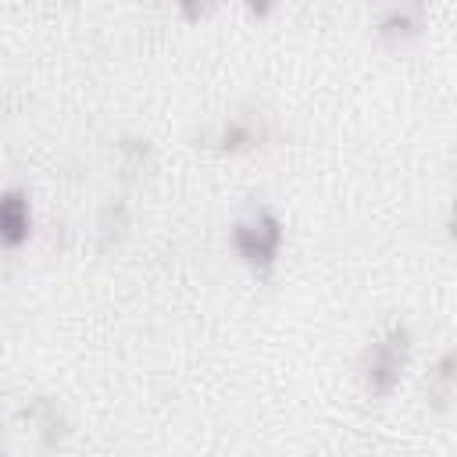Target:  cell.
<instances>
[{"mask_svg": "<svg viewBox=\"0 0 457 457\" xmlns=\"http://www.w3.org/2000/svg\"><path fill=\"white\" fill-rule=\"evenodd\" d=\"M407 361H411V328L407 325H393L382 339H375L368 350H364V361H361V375H364V386L368 393L375 396H389L403 371H407Z\"/></svg>", "mask_w": 457, "mask_h": 457, "instance_id": "cell-1", "label": "cell"}, {"mask_svg": "<svg viewBox=\"0 0 457 457\" xmlns=\"http://www.w3.org/2000/svg\"><path fill=\"white\" fill-rule=\"evenodd\" d=\"M282 239H286V228H282L278 214H271V211H257L232 225V246H236L239 261L253 271H268L278 261Z\"/></svg>", "mask_w": 457, "mask_h": 457, "instance_id": "cell-2", "label": "cell"}, {"mask_svg": "<svg viewBox=\"0 0 457 457\" xmlns=\"http://www.w3.org/2000/svg\"><path fill=\"white\" fill-rule=\"evenodd\" d=\"M32 232V207L25 189H0V246L18 250Z\"/></svg>", "mask_w": 457, "mask_h": 457, "instance_id": "cell-3", "label": "cell"}, {"mask_svg": "<svg viewBox=\"0 0 457 457\" xmlns=\"http://www.w3.org/2000/svg\"><path fill=\"white\" fill-rule=\"evenodd\" d=\"M428 396H432L439 407H446V400L453 396V353H443V361L436 364V378H432V386H428Z\"/></svg>", "mask_w": 457, "mask_h": 457, "instance_id": "cell-4", "label": "cell"}, {"mask_svg": "<svg viewBox=\"0 0 457 457\" xmlns=\"http://www.w3.org/2000/svg\"><path fill=\"white\" fill-rule=\"evenodd\" d=\"M414 29H418V21H414L407 11H389V14L378 21V32H382L386 39H407V36H414Z\"/></svg>", "mask_w": 457, "mask_h": 457, "instance_id": "cell-5", "label": "cell"}, {"mask_svg": "<svg viewBox=\"0 0 457 457\" xmlns=\"http://www.w3.org/2000/svg\"><path fill=\"white\" fill-rule=\"evenodd\" d=\"M253 143V129L246 125V121H228L225 129H221V136H218V146L221 150H243V146H250Z\"/></svg>", "mask_w": 457, "mask_h": 457, "instance_id": "cell-6", "label": "cell"}, {"mask_svg": "<svg viewBox=\"0 0 457 457\" xmlns=\"http://www.w3.org/2000/svg\"><path fill=\"white\" fill-rule=\"evenodd\" d=\"M243 4L250 7V14H257V18H261V14H268V11H271V4H275V0H243Z\"/></svg>", "mask_w": 457, "mask_h": 457, "instance_id": "cell-7", "label": "cell"}, {"mask_svg": "<svg viewBox=\"0 0 457 457\" xmlns=\"http://www.w3.org/2000/svg\"><path fill=\"white\" fill-rule=\"evenodd\" d=\"M179 4H182V11H186L189 18H196V14L207 7V0H179Z\"/></svg>", "mask_w": 457, "mask_h": 457, "instance_id": "cell-8", "label": "cell"}]
</instances>
